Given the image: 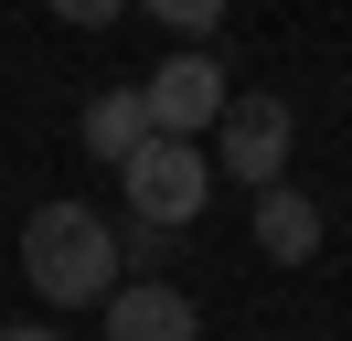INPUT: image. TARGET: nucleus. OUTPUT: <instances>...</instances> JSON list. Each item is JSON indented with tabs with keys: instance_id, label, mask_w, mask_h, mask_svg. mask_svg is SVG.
Instances as JSON below:
<instances>
[{
	"instance_id": "39448f33",
	"label": "nucleus",
	"mask_w": 352,
	"mask_h": 341,
	"mask_svg": "<svg viewBox=\"0 0 352 341\" xmlns=\"http://www.w3.org/2000/svg\"><path fill=\"white\" fill-rule=\"evenodd\" d=\"M96 320H107V341H203V309L171 288V277H129Z\"/></svg>"
},
{
	"instance_id": "1a4fd4ad",
	"label": "nucleus",
	"mask_w": 352,
	"mask_h": 341,
	"mask_svg": "<svg viewBox=\"0 0 352 341\" xmlns=\"http://www.w3.org/2000/svg\"><path fill=\"white\" fill-rule=\"evenodd\" d=\"M0 341H65V331H54V320H11Z\"/></svg>"
},
{
	"instance_id": "9d476101",
	"label": "nucleus",
	"mask_w": 352,
	"mask_h": 341,
	"mask_svg": "<svg viewBox=\"0 0 352 341\" xmlns=\"http://www.w3.org/2000/svg\"><path fill=\"white\" fill-rule=\"evenodd\" d=\"M309 341H331V331H309Z\"/></svg>"
},
{
	"instance_id": "0eeeda50",
	"label": "nucleus",
	"mask_w": 352,
	"mask_h": 341,
	"mask_svg": "<svg viewBox=\"0 0 352 341\" xmlns=\"http://www.w3.org/2000/svg\"><path fill=\"white\" fill-rule=\"evenodd\" d=\"M86 149H96L107 170H129L139 149H150V118H139V85H107V96L86 107Z\"/></svg>"
},
{
	"instance_id": "20e7f679",
	"label": "nucleus",
	"mask_w": 352,
	"mask_h": 341,
	"mask_svg": "<svg viewBox=\"0 0 352 341\" xmlns=\"http://www.w3.org/2000/svg\"><path fill=\"white\" fill-rule=\"evenodd\" d=\"M288 149H299V107H288V96H235L214 118V170H235L245 192L288 182Z\"/></svg>"
},
{
	"instance_id": "f03ea898",
	"label": "nucleus",
	"mask_w": 352,
	"mask_h": 341,
	"mask_svg": "<svg viewBox=\"0 0 352 341\" xmlns=\"http://www.w3.org/2000/svg\"><path fill=\"white\" fill-rule=\"evenodd\" d=\"M118 203H129L139 234H182V224H203V203H214V160L182 149V139H150L129 170H118Z\"/></svg>"
},
{
	"instance_id": "423d86ee",
	"label": "nucleus",
	"mask_w": 352,
	"mask_h": 341,
	"mask_svg": "<svg viewBox=\"0 0 352 341\" xmlns=\"http://www.w3.org/2000/svg\"><path fill=\"white\" fill-rule=\"evenodd\" d=\"M320 203H309L299 182H267L256 192V256H278V267H309V256H320Z\"/></svg>"
},
{
	"instance_id": "6e6552de",
	"label": "nucleus",
	"mask_w": 352,
	"mask_h": 341,
	"mask_svg": "<svg viewBox=\"0 0 352 341\" xmlns=\"http://www.w3.org/2000/svg\"><path fill=\"white\" fill-rule=\"evenodd\" d=\"M150 11H160V32H182V54H192V43H203V32L224 21L214 0H150Z\"/></svg>"
},
{
	"instance_id": "f257e3e1",
	"label": "nucleus",
	"mask_w": 352,
	"mask_h": 341,
	"mask_svg": "<svg viewBox=\"0 0 352 341\" xmlns=\"http://www.w3.org/2000/svg\"><path fill=\"white\" fill-rule=\"evenodd\" d=\"M22 277L43 309H107L129 288V256H118V224L96 203H32L22 224Z\"/></svg>"
},
{
	"instance_id": "7ed1b4c3",
	"label": "nucleus",
	"mask_w": 352,
	"mask_h": 341,
	"mask_svg": "<svg viewBox=\"0 0 352 341\" xmlns=\"http://www.w3.org/2000/svg\"><path fill=\"white\" fill-rule=\"evenodd\" d=\"M224 107H235V75H224L203 43H192V54H160V64H150V85H139V118H150V139H182V149H192L203 128L224 118Z\"/></svg>"
}]
</instances>
